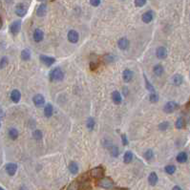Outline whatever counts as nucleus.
Instances as JSON below:
<instances>
[{
	"label": "nucleus",
	"mask_w": 190,
	"mask_h": 190,
	"mask_svg": "<svg viewBox=\"0 0 190 190\" xmlns=\"http://www.w3.org/2000/svg\"><path fill=\"white\" fill-rule=\"evenodd\" d=\"M97 186H99L101 188L104 189H113L115 187V183L113 182L112 179L105 177V178H101L99 179L97 182Z\"/></svg>",
	"instance_id": "1"
},
{
	"label": "nucleus",
	"mask_w": 190,
	"mask_h": 190,
	"mask_svg": "<svg viewBox=\"0 0 190 190\" xmlns=\"http://www.w3.org/2000/svg\"><path fill=\"white\" fill-rule=\"evenodd\" d=\"M64 77L63 71L59 67H57L53 69L50 72V78L52 81H61Z\"/></svg>",
	"instance_id": "2"
},
{
	"label": "nucleus",
	"mask_w": 190,
	"mask_h": 190,
	"mask_svg": "<svg viewBox=\"0 0 190 190\" xmlns=\"http://www.w3.org/2000/svg\"><path fill=\"white\" fill-rule=\"evenodd\" d=\"M104 174V169L101 166H97V167L93 168L90 171V175L92 178L95 179H101Z\"/></svg>",
	"instance_id": "3"
},
{
	"label": "nucleus",
	"mask_w": 190,
	"mask_h": 190,
	"mask_svg": "<svg viewBox=\"0 0 190 190\" xmlns=\"http://www.w3.org/2000/svg\"><path fill=\"white\" fill-rule=\"evenodd\" d=\"M178 107H179V104L175 102V101H168V102L164 105V107H163V110H164L165 113L170 114L176 111V109H178Z\"/></svg>",
	"instance_id": "4"
},
{
	"label": "nucleus",
	"mask_w": 190,
	"mask_h": 190,
	"mask_svg": "<svg viewBox=\"0 0 190 190\" xmlns=\"http://www.w3.org/2000/svg\"><path fill=\"white\" fill-rule=\"evenodd\" d=\"M20 29H21V21H19V20L12 22L11 26H10V31H11V32L14 35H17L19 31H20Z\"/></svg>",
	"instance_id": "5"
},
{
	"label": "nucleus",
	"mask_w": 190,
	"mask_h": 190,
	"mask_svg": "<svg viewBox=\"0 0 190 190\" xmlns=\"http://www.w3.org/2000/svg\"><path fill=\"white\" fill-rule=\"evenodd\" d=\"M32 101H34L35 105L37 106V107H41V106L44 105L45 99H44V97L42 96V95L38 94V95H35V96L34 97V99H32Z\"/></svg>",
	"instance_id": "6"
},
{
	"label": "nucleus",
	"mask_w": 190,
	"mask_h": 190,
	"mask_svg": "<svg viewBox=\"0 0 190 190\" xmlns=\"http://www.w3.org/2000/svg\"><path fill=\"white\" fill-rule=\"evenodd\" d=\"M40 60L44 65H46V66H51V65H53L55 62V59L54 57H48V55H40Z\"/></svg>",
	"instance_id": "7"
},
{
	"label": "nucleus",
	"mask_w": 190,
	"mask_h": 190,
	"mask_svg": "<svg viewBox=\"0 0 190 190\" xmlns=\"http://www.w3.org/2000/svg\"><path fill=\"white\" fill-rule=\"evenodd\" d=\"M15 14L17 15L18 16H24L26 14H27V7H26V5L22 4H18L17 6L15 7Z\"/></svg>",
	"instance_id": "8"
},
{
	"label": "nucleus",
	"mask_w": 190,
	"mask_h": 190,
	"mask_svg": "<svg viewBox=\"0 0 190 190\" xmlns=\"http://www.w3.org/2000/svg\"><path fill=\"white\" fill-rule=\"evenodd\" d=\"M68 40L71 42V43H77L78 41V34L77 31L75 30H71L68 32Z\"/></svg>",
	"instance_id": "9"
},
{
	"label": "nucleus",
	"mask_w": 190,
	"mask_h": 190,
	"mask_svg": "<svg viewBox=\"0 0 190 190\" xmlns=\"http://www.w3.org/2000/svg\"><path fill=\"white\" fill-rule=\"evenodd\" d=\"M156 55L160 59H164L167 57V50L164 47H159L156 51Z\"/></svg>",
	"instance_id": "10"
},
{
	"label": "nucleus",
	"mask_w": 190,
	"mask_h": 190,
	"mask_svg": "<svg viewBox=\"0 0 190 190\" xmlns=\"http://www.w3.org/2000/svg\"><path fill=\"white\" fill-rule=\"evenodd\" d=\"M117 45H119V48L120 50H127L129 47V40L126 37H122L117 42Z\"/></svg>",
	"instance_id": "11"
},
{
	"label": "nucleus",
	"mask_w": 190,
	"mask_h": 190,
	"mask_svg": "<svg viewBox=\"0 0 190 190\" xmlns=\"http://www.w3.org/2000/svg\"><path fill=\"white\" fill-rule=\"evenodd\" d=\"M132 77H133L132 71L129 70V69H125L122 74V78H123L124 82H130V81L132 80Z\"/></svg>",
	"instance_id": "12"
},
{
	"label": "nucleus",
	"mask_w": 190,
	"mask_h": 190,
	"mask_svg": "<svg viewBox=\"0 0 190 190\" xmlns=\"http://www.w3.org/2000/svg\"><path fill=\"white\" fill-rule=\"evenodd\" d=\"M16 170H17V165L15 163H9V164L6 165V171L10 176H14Z\"/></svg>",
	"instance_id": "13"
},
{
	"label": "nucleus",
	"mask_w": 190,
	"mask_h": 190,
	"mask_svg": "<svg viewBox=\"0 0 190 190\" xmlns=\"http://www.w3.org/2000/svg\"><path fill=\"white\" fill-rule=\"evenodd\" d=\"M44 37V34L40 29H35L34 32V39L35 40V42H40L43 40Z\"/></svg>",
	"instance_id": "14"
},
{
	"label": "nucleus",
	"mask_w": 190,
	"mask_h": 190,
	"mask_svg": "<svg viewBox=\"0 0 190 190\" xmlns=\"http://www.w3.org/2000/svg\"><path fill=\"white\" fill-rule=\"evenodd\" d=\"M21 99V94L18 90H14L11 93V99L14 101V102L17 103Z\"/></svg>",
	"instance_id": "15"
},
{
	"label": "nucleus",
	"mask_w": 190,
	"mask_h": 190,
	"mask_svg": "<svg viewBox=\"0 0 190 190\" xmlns=\"http://www.w3.org/2000/svg\"><path fill=\"white\" fill-rule=\"evenodd\" d=\"M47 14V6L45 4H41L37 10V15L40 17H43Z\"/></svg>",
	"instance_id": "16"
},
{
	"label": "nucleus",
	"mask_w": 190,
	"mask_h": 190,
	"mask_svg": "<svg viewBox=\"0 0 190 190\" xmlns=\"http://www.w3.org/2000/svg\"><path fill=\"white\" fill-rule=\"evenodd\" d=\"M112 100L114 101V103L120 104V103H122V95H120L117 91L113 92V94H112Z\"/></svg>",
	"instance_id": "17"
},
{
	"label": "nucleus",
	"mask_w": 190,
	"mask_h": 190,
	"mask_svg": "<svg viewBox=\"0 0 190 190\" xmlns=\"http://www.w3.org/2000/svg\"><path fill=\"white\" fill-rule=\"evenodd\" d=\"M158 180H159L158 175H157L155 172H152L148 177V182L150 183V185H153V186L156 185L157 182H158Z\"/></svg>",
	"instance_id": "18"
},
{
	"label": "nucleus",
	"mask_w": 190,
	"mask_h": 190,
	"mask_svg": "<svg viewBox=\"0 0 190 190\" xmlns=\"http://www.w3.org/2000/svg\"><path fill=\"white\" fill-rule=\"evenodd\" d=\"M154 15L152 12H146L145 14L142 15V21L144 23H149L153 20Z\"/></svg>",
	"instance_id": "19"
},
{
	"label": "nucleus",
	"mask_w": 190,
	"mask_h": 190,
	"mask_svg": "<svg viewBox=\"0 0 190 190\" xmlns=\"http://www.w3.org/2000/svg\"><path fill=\"white\" fill-rule=\"evenodd\" d=\"M53 113H54V108H53V106H52V104L48 103L47 105L45 106V108H44V115H45V116L47 117H52Z\"/></svg>",
	"instance_id": "20"
},
{
	"label": "nucleus",
	"mask_w": 190,
	"mask_h": 190,
	"mask_svg": "<svg viewBox=\"0 0 190 190\" xmlns=\"http://www.w3.org/2000/svg\"><path fill=\"white\" fill-rule=\"evenodd\" d=\"M186 160H187V154L185 152H181L178 154V156H177V162L180 163H183Z\"/></svg>",
	"instance_id": "21"
},
{
	"label": "nucleus",
	"mask_w": 190,
	"mask_h": 190,
	"mask_svg": "<svg viewBox=\"0 0 190 190\" xmlns=\"http://www.w3.org/2000/svg\"><path fill=\"white\" fill-rule=\"evenodd\" d=\"M172 80H173V84L176 85V86H179V85H181L182 83L183 78L181 75H175V76L173 77Z\"/></svg>",
	"instance_id": "22"
},
{
	"label": "nucleus",
	"mask_w": 190,
	"mask_h": 190,
	"mask_svg": "<svg viewBox=\"0 0 190 190\" xmlns=\"http://www.w3.org/2000/svg\"><path fill=\"white\" fill-rule=\"evenodd\" d=\"M133 160V153L131 151H127L124 154V157H123V162L125 163H130L132 162Z\"/></svg>",
	"instance_id": "23"
},
{
	"label": "nucleus",
	"mask_w": 190,
	"mask_h": 190,
	"mask_svg": "<svg viewBox=\"0 0 190 190\" xmlns=\"http://www.w3.org/2000/svg\"><path fill=\"white\" fill-rule=\"evenodd\" d=\"M21 58L23 60L27 61L31 58V52L28 50V49H25L21 52Z\"/></svg>",
	"instance_id": "24"
},
{
	"label": "nucleus",
	"mask_w": 190,
	"mask_h": 190,
	"mask_svg": "<svg viewBox=\"0 0 190 190\" xmlns=\"http://www.w3.org/2000/svg\"><path fill=\"white\" fill-rule=\"evenodd\" d=\"M153 70H154V74H155L156 76H158V77H160L163 73V67L160 64L156 65V66L154 67Z\"/></svg>",
	"instance_id": "25"
},
{
	"label": "nucleus",
	"mask_w": 190,
	"mask_h": 190,
	"mask_svg": "<svg viewBox=\"0 0 190 190\" xmlns=\"http://www.w3.org/2000/svg\"><path fill=\"white\" fill-rule=\"evenodd\" d=\"M69 170H70V172L72 174H77L78 171V166L77 164V162H72L70 164H69Z\"/></svg>",
	"instance_id": "26"
},
{
	"label": "nucleus",
	"mask_w": 190,
	"mask_h": 190,
	"mask_svg": "<svg viewBox=\"0 0 190 190\" xmlns=\"http://www.w3.org/2000/svg\"><path fill=\"white\" fill-rule=\"evenodd\" d=\"M79 182L78 181H74V182H72L70 183V185L68 186V188L67 190H78L79 189Z\"/></svg>",
	"instance_id": "27"
},
{
	"label": "nucleus",
	"mask_w": 190,
	"mask_h": 190,
	"mask_svg": "<svg viewBox=\"0 0 190 190\" xmlns=\"http://www.w3.org/2000/svg\"><path fill=\"white\" fill-rule=\"evenodd\" d=\"M9 137L12 140H16L18 137V131L15 128H11L9 130Z\"/></svg>",
	"instance_id": "28"
},
{
	"label": "nucleus",
	"mask_w": 190,
	"mask_h": 190,
	"mask_svg": "<svg viewBox=\"0 0 190 190\" xmlns=\"http://www.w3.org/2000/svg\"><path fill=\"white\" fill-rule=\"evenodd\" d=\"M184 126H185L184 120H183L182 117H179V119L177 120V122H176V127L178 129H182Z\"/></svg>",
	"instance_id": "29"
},
{
	"label": "nucleus",
	"mask_w": 190,
	"mask_h": 190,
	"mask_svg": "<svg viewBox=\"0 0 190 190\" xmlns=\"http://www.w3.org/2000/svg\"><path fill=\"white\" fill-rule=\"evenodd\" d=\"M86 126H87V128L89 129L90 131H92L94 129V127H95V120L93 117H88V120H87V122H86Z\"/></svg>",
	"instance_id": "30"
},
{
	"label": "nucleus",
	"mask_w": 190,
	"mask_h": 190,
	"mask_svg": "<svg viewBox=\"0 0 190 190\" xmlns=\"http://www.w3.org/2000/svg\"><path fill=\"white\" fill-rule=\"evenodd\" d=\"M164 170H165V172L167 173V174H169V175H172V174H174L175 171H176V166H175V165L170 164V165L165 166Z\"/></svg>",
	"instance_id": "31"
},
{
	"label": "nucleus",
	"mask_w": 190,
	"mask_h": 190,
	"mask_svg": "<svg viewBox=\"0 0 190 190\" xmlns=\"http://www.w3.org/2000/svg\"><path fill=\"white\" fill-rule=\"evenodd\" d=\"M103 60L105 63H112V62H114V60H115V57H114L113 55L107 54L103 57Z\"/></svg>",
	"instance_id": "32"
},
{
	"label": "nucleus",
	"mask_w": 190,
	"mask_h": 190,
	"mask_svg": "<svg viewBox=\"0 0 190 190\" xmlns=\"http://www.w3.org/2000/svg\"><path fill=\"white\" fill-rule=\"evenodd\" d=\"M32 137H34L35 140H40L42 139V132L40 130H35L34 132V134H32Z\"/></svg>",
	"instance_id": "33"
},
{
	"label": "nucleus",
	"mask_w": 190,
	"mask_h": 190,
	"mask_svg": "<svg viewBox=\"0 0 190 190\" xmlns=\"http://www.w3.org/2000/svg\"><path fill=\"white\" fill-rule=\"evenodd\" d=\"M168 127H169V122H162L159 124V129L160 131H166L168 129Z\"/></svg>",
	"instance_id": "34"
},
{
	"label": "nucleus",
	"mask_w": 190,
	"mask_h": 190,
	"mask_svg": "<svg viewBox=\"0 0 190 190\" xmlns=\"http://www.w3.org/2000/svg\"><path fill=\"white\" fill-rule=\"evenodd\" d=\"M110 152H111V155L113 157H117L119 156V149H117V146H111L110 147Z\"/></svg>",
	"instance_id": "35"
},
{
	"label": "nucleus",
	"mask_w": 190,
	"mask_h": 190,
	"mask_svg": "<svg viewBox=\"0 0 190 190\" xmlns=\"http://www.w3.org/2000/svg\"><path fill=\"white\" fill-rule=\"evenodd\" d=\"M149 99H150V101H151L152 103L157 102V101L159 100V96H158V94H156L155 92H153V93H152L151 95H150Z\"/></svg>",
	"instance_id": "36"
},
{
	"label": "nucleus",
	"mask_w": 190,
	"mask_h": 190,
	"mask_svg": "<svg viewBox=\"0 0 190 190\" xmlns=\"http://www.w3.org/2000/svg\"><path fill=\"white\" fill-rule=\"evenodd\" d=\"M153 151L151 149H148L147 151L144 153V158H145V160H152L153 159Z\"/></svg>",
	"instance_id": "37"
},
{
	"label": "nucleus",
	"mask_w": 190,
	"mask_h": 190,
	"mask_svg": "<svg viewBox=\"0 0 190 190\" xmlns=\"http://www.w3.org/2000/svg\"><path fill=\"white\" fill-rule=\"evenodd\" d=\"M8 65V59L7 57H2L1 60H0V69L5 68Z\"/></svg>",
	"instance_id": "38"
},
{
	"label": "nucleus",
	"mask_w": 190,
	"mask_h": 190,
	"mask_svg": "<svg viewBox=\"0 0 190 190\" xmlns=\"http://www.w3.org/2000/svg\"><path fill=\"white\" fill-rule=\"evenodd\" d=\"M146 3V0H135V4L137 7H142Z\"/></svg>",
	"instance_id": "39"
},
{
	"label": "nucleus",
	"mask_w": 190,
	"mask_h": 190,
	"mask_svg": "<svg viewBox=\"0 0 190 190\" xmlns=\"http://www.w3.org/2000/svg\"><path fill=\"white\" fill-rule=\"evenodd\" d=\"M145 85H146V89L151 91V92H154V87L152 86V84L149 82L148 80H147V78H145Z\"/></svg>",
	"instance_id": "40"
},
{
	"label": "nucleus",
	"mask_w": 190,
	"mask_h": 190,
	"mask_svg": "<svg viewBox=\"0 0 190 190\" xmlns=\"http://www.w3.org/2000/svg\"><path fill=\"white\" fill-rule=\"evenodd\" d=\"M99 66V63L97 62H95V61H91L90 62V69L92 71H95L96 69Z\"/></svg>",
	"instance_id": "41"
},
{
	"label": "nucleus",
	"mask_w": 190,
	"mask_h": 190,
	"mask_svg": "<svg viewBox=\"0 0 190 190\" xmlns=\"http://www.w3.org/2000/svg\"><path fill=\"white\" fill-rule=\"evenodd\" d=\"M90 3L94 7H97L100 4V0H90Z\"/></svg>",
	"instance_id": "42"
},
{
	"label": "nucleus",
	"mask_w": 190,
	"mask_h": 190,
	"mask_svg": "<svg viewBox=\"0 0 190 190\" xmlns=\"http://www.w3.org/2000/svg\"><path fill=\"white\" fill-rule=\"evenodd\" d=\"M122 144L123 145H127L128 144V140H127V137H126V135H123L122 136Z\"/></svg>",
	"instance_id": "43"
},
{
	"label": "nucleus",
	"mask_w": 190,
	"mask_h": 190,
	"mask_svg": "<svg viewBox=\"0 0 190 190\" xmlns=\"http://www.w3.org/2000/svg\"><path fill=\"white\" fill-rule=\"evenodd\" d=\"M172 190H182V189L181 187H180V186H174Z\"/></svg>",
	"instance_id": "44"
},
{
	"label": "nucleus",
	"mask_w": 190,
	"mask_h": 190,
	"mask_svg": "<svg viewBox=\"0 0 190 190\" xmlns=\"http://www.w3.org/2000/svg\"><path fill=\"white\" fill-rule=\"evenodd\" d=\"M2 27V20H1V18H0V29H1Z\"/></svg>",
	"instance_id": "45"
},
{
	"label": "nucleus",
	"mask_w": 190,
	"mask_h": 190,
	"mask_svg": "<svg viewBox=\"0 0 190 190\" xmlns=\"http://www.w3.org/2000/svg\"><path fill=\"white\" fill-rule=\"evenodd\" d=\"M0 114H2V110H1V108H0Z\"/></svg>",
	"instance_id": "46"
},
{
	"label": "nucleus",
	"mask_w": 190,
	"mask_h": 190,
	"mask_svg": "<svg viewBox=\"0 0 190 190\" xmlns=\"http://www.w3.org/2000/svg\"><path fill=\"white\" fill-rule=\"evenodd\" d=\"M0 190H4V189H3L2 187H0Z\"/></svg>",
	"instance_id": "47"
},
{
	"label": "nucleus",
	"mask_w": 190,
	"mask_h": 190,
	"mask_svg": "<svg viewBox=\"0 0 190 190\" xmlns=\"http://www.w3.org/2000/svg\"><path fill=\"white\" fill-rule=\"evenodd\" d=\"M39 1H43V0H39Z\"/></svg>",
	"instance_id": "48"
},
{
	"label": "nucleus",
	"mask_w": 190,
	"mask_h": 190,
	"mask_svg": "<svg viewBox=\"0 0 190 190\" xmlns=\"http://www.w3.org/2000/svg\"><path fill=\"white\" fill-rule=\"evenodd\" d=\"M0 125H1V124H0Z\"/></svg>",
	"instance_id": "49"
}]
</instances>
